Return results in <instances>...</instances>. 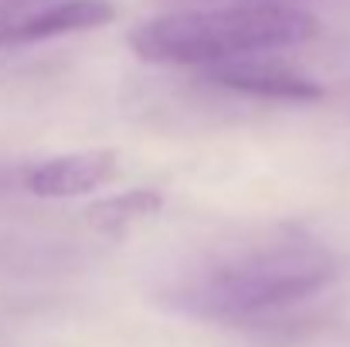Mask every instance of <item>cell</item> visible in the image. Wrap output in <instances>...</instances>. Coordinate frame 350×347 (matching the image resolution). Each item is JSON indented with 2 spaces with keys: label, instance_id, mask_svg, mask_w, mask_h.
I'll return each mask as SVG.
<instances>
[{
  "label": "cell",
  "instance_id": "7",
  "mask_svg": "<svg viewBox=\"0 0 350 347\" xmlns=\"http://www.w3.org/2000/svg\"><path fill=\"white\" fill-rule=\"evenodd\" d=\"M21 174H24V167H7V164H0V194H7L10 188H21Z\"/></svg>",
  "mask_w": 350,
  "mask_h": 347
},
{
  "label": "cell",
  "instance_id": "8",
  "mask_svg": "<svg viewBox=\"0 0 350 347\" xmlns=\"http://www.w3.org/2000/svg\"><path fill=\"white\" fill-rule=\"evenodd\" d=\"M27 0H0V10H17V7H24ZM44 3V0H41Z\"/></svg>",
  "mask_w": 350,
  "mask_h": 347
},
{
  "label": "cell",
  "instance_id": "5",
  "mask_svg": "<svg viewBox=\"0 0 350 347\" xmlns=\"http://www.w3.org/2000/svg\"><path fill=\"white\" fill-rule=\"evenodd\" d=\"M201 82H208L215 89H228L234 96H252V99H269V103H317V99H323L320 82H313L286 65L258 62V58L204 68Z\"/></svg>",
  "mask_w": 350,
  "mask_h": 347
},
{
  "label": "cell",
  "instance_id": "6",
  "mask_svg": "<svg viewBox=\"0 0 350 347\" xmlns=\"http://www.w3.org/2000/svg\"><path fill=\"white\" fill-rule=\"evenodd\" d=\"M163 205V194L153 191V188H133V191H122V194H113V198H103L96 205H89L85 211V222L96 231L109 235V238H119L133 225H139L143 218L157 215Z\"/></svg>",
  "mask_w": 350,
  "mask_h": 347
},
{
  "label": "cell",
  "instance_id": "3",
  "mask_svg": "<svg viewBox=\"0 0 350 347\" xmlns=\"http://www.w3.org/2000/svg\"><path fill=\"white\" fill-rule=\"evenodd\" d=\"M116 14L119 7L113 0H44L38 7L0 10V51L79 31H96L116 21Z\"/></svg>",
  "mask_w": 350,
  "mask_h": 347
},
{
  "label": "cell",
  "instance_id": "1",
  "mask_svg": "<svg viewBox=\"0 0 350 347\" xmlns=\"http://www.w3.org/2000/svg\"><path fill=\"white\" fill-rule=\"evenodd\" d=\"M340 279V255L296 225H269L180 262L157 300L187 320L269 327Z\"/></svg>",
  "mask_w": 350,
  "mask_h": 347
},
{
  "label": "cell",
  "instance_id": "4",
  "mask_svg": "<svg viewBox=\"0 0 350 347\" xmlns=\"http://www.w3.org/2000/svg\"><path fill=\"white\" fill-rule=\"evenodd\" d=\"M119 174L116 150H75L62 157H48L41 164L24 167L21 188L34 198L44 201H62V198H85L99 188H106Z\"/></svg>",
  "mask_w": 350,
  "mask_h": 347
},
{
  "label": "cell",
  "instance_id": "9",
  "mask_svg": "<svg viewBox=\"0 0 350 347\" xmlns=\"http://www.w3.org/2000/svg\"><path fill=\"white\" fill-rule=\"evenodd\" d=\"M252 3H269V0H252Z\"/></svg>",
  "mask_w": 350,
  "mask_h": 347
},
{
  "label": "cell",
  "instance_id": "2",
  "mask_svg": "<svg viewBox=\"0 0 350 347\" xmlns=\"http://www.w3.org/2000/svg\"><path fill=\"white\" fill-rule=\"evenodd\" d=\"M320 34L310 10L289 3H234L215 10H180L143 21L129 31V48L150 65H232L306 44Z\"/></svg>",
  "mask_w": 350,
  "mask_h": 347
}]
</instances>
